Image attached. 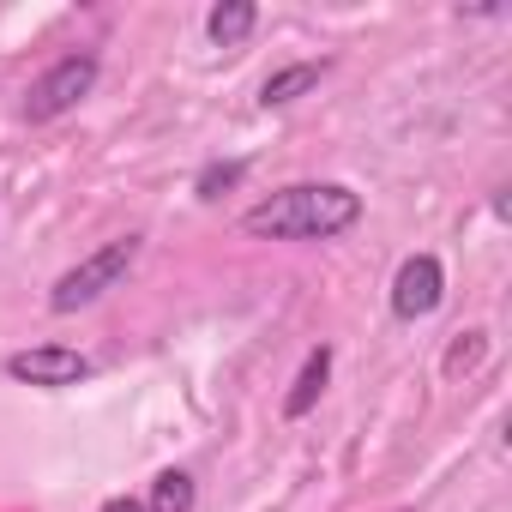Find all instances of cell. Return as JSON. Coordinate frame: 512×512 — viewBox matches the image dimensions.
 <instances>
[{
	"label": "cell",
	"instance_id": "obj_1",
	"mask_svg": "<svg viewBox=\"0 0 512 512\" xmlns=\"http://www.w3.org/2000/svg\"><path fill=\"white\" fill-rule=\"evenodd\" d=\"M362 217V193L338 187V181H296L272 199H260L241 229L247 235H266V241H332Z\"/></svg>",
	"mask_w": 512,
	"mask_h": 512
},
{
	"label": "cell",
	"instance_id": "obj_2",
	"mask_svg": "<svg viewBox=\"0 0 512 512\" xmlns=\"http://www.w3.org/2000/svg\"><path fill=\"white\" fill-rule=\"evenodd\" d=\"M139 247H145V235H115V241H103L97 253H85L73 272H61V278H55L49 308H55V314H79V308H91L97 296H109V290L133 272Z\"/></svg>",
	"mask_w": 512,
	"mask_h": 512
},
{
	"label": "cell",
	"instance_id": "obj_3",
	"mask_svg": "<svg viewBox=\"0 0 512 512\" xmlns=\"http://www.w3.org/2000/svg\"><path fill=\"white\" fill-rule=\"evenodd\" d=\"M97 73H103V61L91 55V49H79V55H61L37 85H31V97H25V121H61V115H73L91 91H97Z\"/></svg>",
	"mask_w": 512,
	"mask_h": 512
},
{
	"label": "cell",
	"instance_id": "obj_4",
	"mask_svg": "<svg viewBox=\"0 0 512 512\" xmlns=\"http://www.w3.org/2000/svg\"><path fill=\"white\" fill-rule=\"evenodd\" d=\"M440 296H446L440 260H434V253H410V260L398 266V278H392V314L398 320H428L440 308Z\"/></svg>",
	"mask_w": 512,
	"mask_h": 512
},
{
	"label": "cell",
	"instance_id": "obj_5",
	"mask_svg": "<svg viewBox=\"0 0 512 512\" xmlns=\"http://www.w3.org/2000/svg\"><path fill=\"white\" fill-rule=\"evenodd\" d=\"M7 374L25 380V386H79L91 374V356H79L67 344H37V350H19L7 362Z\"/></svg>",
	"mask_w": 512,
	"mask_h": 512
},
{
	"label": "cell",
	"instance_id": "obj_6",
	"mask_svg": "<svg viewBox=\"0 0 512 512\" xmlns=\"http://www.w3.org/2000/svg\"><path fill=\"white\" fill-rule=\"evenodd\" d=\"M326 380H332V350L320 344V350H308V362H302V374H296V386L284 392V416L290 422H302L314 404H320V392H326Z\"/></svg>",
	"mask_w": 512,
	"mask_h": 512
},
{
	"label": "cell",
	"instance_id": "obj_7",
	"mask_svg": "<svg viewBox=\"0 0 512 512\" xmlns=\"http://www.w3.org/2000/svg\"><path fill=\"white\" fill-rule=\"evenodd\" d=\"M326 79V61H290V67H278L266 85H260V103L266 109H284V103H296L302 91H314Z\"/></svg>",
	"mask_w": 512,
	"mask_h": 512
},
{
	"label": "cell",
	"instance_id": "obj_8",
	"mask_svg": "<svg viewBox=\"0 0 512 512\" xmlns=\"http://www.w3.org/2000/svg\"><path fill=\"white\" fill-rule=\"evenodd\" d=\"M253 25H260V7H253V0H223V7L205 13V31H211L217 49H235Z\"/></svg>",
	"mask_w": 512,
	"mask_h": 512
},
{
	"label": "cell",
	"instance_id": "obj_9",
	"mask_svg": "<svg viewBox=\"0 0 512 512\" xmlns=\"http://www.w3.org/2000/svg\"><path fill=\"white\" fill-rule=\"evenodd\" d=\"M145 512H193V476L187 470H157Z\"/></svg>",
	"mask_w": 512,
	"mask_h": 512
},
{
	"label": "cell",
	"instance_id": "obj_10",
	"mask_svg": "<svg viewBox=\"0 0 512 512\" xmlns=\"http://www.w3.org/2000/svg\"><path fill=\"white\" fill-rule=\"evenodd\" d=\"M482 356H488V332H464L452 350H446V380H458V374H470V368H482Z\"/></svg>",
	"mask_w": 512,
	"mask_h": 512
},
{
	"label": "cell",
	"instance_id": "obj_11",
	"mask_svg": "<svg viewBox=\"0 0 512 512\" xmlns=\"http://www.w3.org/2000/svg\"><path fill=\"white\" fill-rule=\"evenodd\" d=\"M241 175H247V163H211V169L193 181V193H199V199H223L229 187H241Z\"/></svg>",
	"mask_w": 512,
	"mask_h": 512
},
{
	"label": "cell",
	"instance_id": "obj_12",
	"mask_svg": "<svg viewBox=\"0 0 512 512\" xmlns=\"http://www.w3.org/2000/svg\"><path fill=\"white\" fill-rule=\"evenodd\" d=\"M97 512H145V500H133V494H115V500H103Z\"/></svg>",
	"mask_w": 512,
	"mask_h": 512
}]
</instances>
